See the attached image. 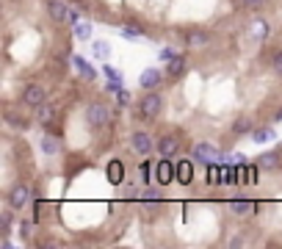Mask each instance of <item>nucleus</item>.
<instances>
[{
  "label": "nucleus",
  "instance_id": "nucleus-30",
  "mask_svg": "<svg viewBox=\"0 0 282 249\" xmlns=\"http://www.w3.org/2000/svg\"><path fill=\"white\" fill-rule=\"evenodd\" d=\"M271 70L277 72V75H282V50L274 53V58H271Z\"/></svg>",
  "mask_w": 282,
  "mask_h": 249
},
{
  "label": "nucleus",
  "instance_id": "nucleus-35",
  "mask_svg": "<svg viewBox=\"0 0 282 249\" xmlns=\"http://www.w3.org/2000/svg\"><path fill=\"white\" fill-rule=\"evenodd\" d=\"M277 119H282V108H279V111H277Z\"/></svg>",
  "mask_w": 282,
  "mask_h": 249
},
{
  "label": "nucleus",
  "instance_id": "nucleus-23",
  "mask_svg": "<svg viewBox=\"0 0 282 249\" xmlns=\"http://www.w3.org/2000/svg\"><path fill=\"white\" fill-rule=\"evenodd\" d=\"M122 36L130 39V42H139V39L144 36V31L139 28V25H125V31H122Z\"/></svg>",
  "mask_w": 282,
  "mask_h": 249
},
{
  "label": "nucleus",
  "instance_id": "nucleus-11",
  "mask_svg": "<svg viewBox=\"0 0 282 249\" xmlns=\"http://www.w3.org/2000/svg\"><path fill=\"white\" fill-rule=\"evenodd\" d=\"M257 166L266 172H279L282 169V155L279 152H263V155L257 158Z\"/></svg>",
  "mask_w": 282,
  "mask_h": 249
},
{
  "label": "nucleus",
  "instance_id": "nucleus-10",
  "mask_svg": "<svg viewBox=\"0 0 282 249\" xmlns=\"http://www.w3.org/2000/svg\"><path fill=\"white\" fill-rule=\"evenodd\" d=\"M139 83H141L147 92H149V89H158V86L163 83V72H161V70H155V66H149V70H144V72H141Z\"/></svg>",
  "mask_w": 282,
  "mask_h": 249
},
{
  "label": "nucleus",
  "instance_id": "nucleus-4",
  "mask_svg": "<svg viewBox=\"0 0 282 249\" xmlns=\"http://www.w3.org/2000/svg\"><path fill=\"white\" fill-rule=\"evenodd\" d=\"M194 161H199V164H213V161H224V155L219 152V147L208 144V141H202V144L194 147Z\"/></svg>",
  "mask_w": 282,
  "mask_h": 249
},
{
  "label": "nucleus",
  "instance_id": "nucleus-2",
  "mask_svg": "<svg viewBox=\"0 0 282 249\" xmlns=\"http://www.w3.org/2000/svg\"><path fill=\"white\" fill-rule=\"evenodd\" d=\"M111 122V108H108L105 103H92L86 108V125L94 127V130H100V127H105Z\"/></svg>",
  "mask_w": 282,
  "mask_h": 249
},
{
  "label": "nucleus",
  "instance_id": "nucleus-34",
  "mask_svg": "<svg viewBox=\"0 0 282 249\" xmlns=\"http://www.w3.org/2000/svg\"><path fill=\"white\" fill-rule=\"evenodd\" d=\"M241 3H244V6H260L263 0H241Z\"/></svg>",
  "mask_w": 282,
  "mask_h": 249
},
{
  "label": "nucleus",
  "instance_id": "nucleus-12",
  "mask_svg": "<svg viewBox=\"0 0 282 249\" xmlns=\"http://www.w3.org/2000/svg\"><path fill=\"white\" fill-rule=\"evenodd\" d=\"M36 122L39 125H53V122H56V105L47 103V100L42 105H36Z\"/></svg>",
  "mask_w": 282,
  "mask_h": 249
},
{
  "label": "nucleus",
  "instance_id": "nucleus-24",
  "mask_svg": "<svg viewBox=\"0 0 282 249\" xmlns=\"http://www.w3.org/2000/svg\"><path fill=\"white\" fill-rule=\"evenodd\" d=\"M92 36V22H75V39H86Z\"/></svg>",
  "mask_w": 282,
  "mask_h": 249
},
{
  "label": "nucleus",
  "instance_id": "nucleus-28",
  "mask_svg": "<svg viewBox=\"0 0 282 249\" xmlns=\"http://www.w3.org/2000/svg\"><path fill=\"white\" fill-rule=\"evenodd\" d=\"M0 224H3V235H9V233H11V213H9V211L0 213Z\"/></svg>",
  "mask_w": 282,
  "mask_h": 249
},
{
  "label": "nucleus",
  "instance_id": "nucleus-9",
  "mask_svg": "<svg viewBox=\"0 0 282 249\" xmlns=\"http://www.w3.org/2000/svg\"><path fill=\"white\" fill-rule=\"evenodd\" d=\"M155 150H158V155H161V158H175L177 150H180V141H177V136L166 133V136L155 144Z\"/></svg>",
  "mask_w": 282,
  "mask_h": 249
},
{
  "label": "nucleus",
  "instance_id": "nucleus-6",
  "mask_svg": "<svg viewBox=\"0 0 282 249\" xmlns=\"http://www.w3.org/2000/svg\"><path fill=\"white\" fill-rule=\"evenodd\" d=\"M45 100H47V94L39 83H28L23 89V105H28V108H36V105H42Z\"/></svg>",
  "mask_w": 282,
  "mask_h": 249
},
{
  "label": "nucleus",
  "instance_id": "nucleus-3",
  "mask_svg": "<svg viewBox=\"0 0 282 249\" xmlns=\"http://www.w3.org/2000/svg\"><path fill=\"white\" fill-rule=\"evenodd\" d=\"M155 180L161 186H169V183H175V180H177V166L171 164V158H161L155 164Z\"/></svg>",
  "mask_w": 282,
  "mask_h": 249
},
{
  "label": "nucleus",
  "instance_id": "nucleus-32",
  "mask_svg": "<svg viewBox=\"0 0 282 249\" xmlns=\"http://www.w3.org/2000/svg\"><path fill=\"white\" fill-rule=\"evenodd\" d=\"M141 197L147 199V202H158V199H161V194H158V191H153V188H147V191H144Z\"/></svg>",
  "mask_w": 282,
  "mask_h": 249
},
{
  "label": "nucleus",
  "instance_id": "nucleus-14",
  "mask_svg": "<svg viewBox=\"0 0 282 249\" xmlns=\"http://www.w3.org/2000/svg\"><path fill=\"white\" fill-rule=\"evenodd\" d=\"M105 174H108V180H111L114 186H119L122 180H125V166H122V161H111L108 169H105Z\"/></svg>",
  "mask_w": 282,
  "mask_h": 249
},
{
  "label": "nucleus",
  "instance_id": "nucleus-31",
  "mask_svg": "<svg viewBox=\"0 0 282 249\" xmlns=\"http://www.w3.org/2000/svg\"><path fill=\"white\" fill-rule=\"evenodd\" d=\"M116 100H119V105H130V100H133V97H130V92L119 89V92H116Z\"/></svg>",
  "mask_w": 282,
  "mask_h": 249
},
{
  "label": "nucleus",
  "instance_id": "nucleus-22",
  "mask_svg": "<svg viewBox=\"0 0 282 249\" xmlns=\"http://www.w3.org/2000/svg\"><path fill=\"white\" fill-rule=\"evenodd\" d=\"M274 136H277L274 127H257V130H254V141H260V144H263V141H274Z\"/></svg>",
  "mask_w": 282,
  "mask_h": 249
},
{
  "label": "nucleus",
  "instance_id": "nucleus-26",
  "mask_svg": "<svg viewBox=\"0 0 282 249\" xmlns=\"http://www.w3.org/2000/svg\"><path fill=\"white\" fill-rule=\"evenodd\" d=\"M149 169H153V164H141L139 166V177H141V183H153V172H149Z\"/></svg>",
  "mask_w": 282,
  "mask_h": 249
},
{
  "label": "nucleus",
  "instance_id": "nucleus-27",
  "mask_svg": "<svg viewBox=\"0 0 282 249\" xmlns=\"http://www.w3.org/2000/svg\"><path fill=\"white\" fill-rule=\"evenodd\" d=\"M45 202H42V199H36V205H33V221H36V224H39V221H42V216H45Z\"/></svg>",
  "mask_w": 282,
  "mask_h": 249
},
{
  "label": "nucleus",
  "instance_id": "nucleus-21",
  "mask_svg": "<svg viewBox=\"0 0 282 249\" xmlns=\"http://www.w3.org/2000/svg\"><path fill=\"white\" fill-rule=\"evenodd\" d=\"M92 53L105 61V58H111V44H108V42H94V44H92Z\"/></svg>",
  "mask_w": 282,
  "mask_h": 249
},
{
  "label": "nucleus",
  "instance_id": "nucleus-1",
  "mask_svg": "<svg viewBox=\"0 0 282 249\" xmlns=\"http://www.w3.org/2000/svg\"><path fill=\"white\" fill-rule=\"evenodd\" d=\"M139 111H141L144 119L155 122V119L161 117V111H163V97H161V94H158L155 89H149V92L139 100Z\"/></svg>",
  "mask_w": 282,
  "mask_h": 249
},
{
  "label": "nucleus",
  "instance_id": "nucleus-20",
  "mask_svg": "<svg viewBox=\"0 0 282 249\" xmlns=\"http://www.w3.org/2000/svg\"><path fill=\"white\" fill-rule=\"evenodd\" d=\"M232 133L235 136H244V133H252V122L246 117H238L235 122H232Z\"/></svg>",
  "mask_w": 282,
  "mask_h": 249
},
{
  "label": "nucleus",
  "instance_id": "nucleus-25",
  "mask_svg": "<svg viewBox=\"0 0 282 249\" xmlns=\"http://www.w3.org/2000/svg\"><path fill=\"white\" fill-rule=\"evenodd\" d=\"M252 36L254 39H266L268 36V25L263 22V19H254L252 22Z\"/></svg>",
  "mask_w": 282,
  "mask_h": 249
},
{
  "label": "nucleus",
  "instance_id": "nucleus-19",
  "mask_svg": "<svg viewBox=\"0 0 282 249\" xmlns=\"http://www.w3.org/2000/svg\"><path fill=\"white\" fill-rule=\"evenodd\" d=\"M39 147H42L45 155H56V152H58V139H53V136H42Z\"/></svg>",
  "mask_w": 282,
  "mask_h": 249
},
{
  "label": "nucleus",
  "instance_id": "nucleus-5",
  "mask_svg": "<svg viewBox=\"0 0 282 249\" xmlns=\"http://www.w3.org/2000/svg\"><path fill=\"white\" fill-rule=\"evenodd\" d=\"M130 147H133L139 155H149V152L155 150V141L149 133H144V130H133V136H130Z\"/></svg>",
  "mask_w": 282,
  "mask_h": 249
},
{
  "label": "nucleus",
  "instance_id": "nucleus-13",
  "mask_svg": "<svg viewBox=\"0 0 282 249\" xmlns=\"http://www.w3.org/2000/svg\"><path fill=\"white\" fill-rule=\"evenodd\" d=\"M185 64H188V61H185V56H183V53H175V56L169 58L166 75H169V78H180L183 72H185Z\"/></svg>",
  "mask_w": 282,
  "mask_h": 249
},
{
  "label": "nucleus",
  "instance_id": "nucleus-18",
  "mask_svg": "<svg viewBox=\"0 0 282 249\" xmlns=\"http://www.w3.org/2000/svg\"><path fill=\"white\" fill-rule=\"evenodd\" d=\"M75 66H78V70H80V75H83V78H89V80H94V78H97V72H94V66H89L83 56H75Z\"/></svg>",
  "mask_w": 282,
  "mask_h": 249
},
{
  "label": "nucleus",
  "instance_id": "nucleus-17",
  "mask_svg": "<svg viewBox=\"0 0 282 249\" xmlns=\"http://www.w3.org/2000/svg\"><path fill=\"white\" fill-rule=\"evenodd\" d=\"M230 208H232V213H238V216H246V213H252L257 205L249 202V199H232Z\"/></svg>",
  "mask_w": 282,
  "mask_h": 249
},
{
  "label": "nucleus",
  "instance_id": "nucleus-8",
  "mask_svg": "<svg viewBox=\"0 0 282 249\" xmlns=\"http://www.w3.org/2000/svg\"><path fill=\"white\" fill-rule=\"evenodd\" d=\"M47 14H50L53 22H70L72 19V11L67 9V3H61V0H47Z\"/></svg>",
  "mask_w": 282,
  "mask_h": 249
},
{
  "label": "nucleus",
  "instance_id": "nucleus-16",
  "mask_svg": "<svg viewBox=\"0 0 282 249\" xmlns=\"http://www.w3.org/2000/svg\"><path fill=\"white\" fill-rule=\"evenodd\" d=\"M191 180H194V166H191V161H180V164H177V183L188 186Z\"/></svg>",
  "mask_w": 282,
  "mask_h": 249
},
{
  "label": "nucleus",
  "instance_id": "nucleus-7",
  "mask_svg": "<svg viewBox=\"0 0 282 249\" xmlns=\"http://www.w3.org/2000/svg\"><path fill=\"white\" fill-rule=\"evenodd\" d=\"M31 194H33V191H31L28 186H23V183L14 186V188L9 191V205L14 208V211H23V208L31 202Z\"/></svg>",
  "mask_w": 282,
  "mask_h": 249
},
{
  "label": "nucleus",
  "instance_id": "nucleus-29",
  "mask_svg": "<svg viewBox=\"0 0 282 249\" xmlns=\"http://www.w3.org/2000/svg\"><path fill=\"white\" fill-rule=\"evenodd\" d=\"M33 224H36V221H19V235H23V238H31Z\"/></svg>",
  "mask_w": 282,
  "mask_h": 249
},
{
  "label": "nucleus",
  "instance_id": "nucleus-15",
  "mask_svg": "<svg viewBox=\"0 0 282 249\" xmlns=\"http://www.w3.org/2000/svg\"><path fill=\"white\" fill-rule=\"evenodd\" d=\"M208 42H210L208 31H188L185 33V44L188 47H205Z\"/></svg>",
  "mask_w": 282,
  "mask_h": 249
},
{
  "label": "nucleus",
  "instance_id": "nucleus-33",
  "mask_svg": "<svg viewBox=\"0 0 282 249\" xmlns=\"http://www.w3.org/2000/svg\"><path fill=\"white\" fill-rule=\"evenodd\" d=\"M105 75L111 78V80H116V78H119V72H116V70H111V66H105Z\"/></svg>",
  "mask_w": 282,
  "mask_h": 249
}]
</instances>
